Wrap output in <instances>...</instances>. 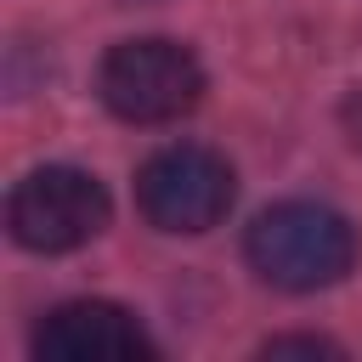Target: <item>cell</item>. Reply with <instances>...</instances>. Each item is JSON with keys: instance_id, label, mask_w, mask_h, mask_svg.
<instances>
[{"instance_id": "7a4b0ae2", "label": "cell", "mask_w": 362, "mask_h": 362, "mask_svg": "<svg viewBox=\"0 0 362 362\" xmlns=\"http://www.w3.org/2000/svg\"><path fill=\"white\" fill-rule=\"evenodd\" d=\"M96 90L130 124H170L198 107L204 68L181 40H124L102 57Z\"/></svg>"}, {"instance_id": "3957f363", "label": "cell", "mask_w": 362, "mask_h": 362, "mask_svg": "<svg viewBox=\"0 0 362 362\" xmlns=\"http://www.w3.org/2000/svg\"><path fill=\"white\" fill-rule=\"evenodd\" d=\"M107 215H113L107 187L90 170H74V164L28 170L6 198V226L34 255H68V249L90 243L107 226Z\"/></svg>"}, {"instance_id": "5b68a950", "label": "cell", "mask_w": 362, "mask_h": 362, "mask_svg": "<svg viewBox=\"0 0 362 362\" xmlns=\"http://www.w3.org/2000/svg\"><path fill=\"white\" fill-rule=\"evenodd\" d=\"M40 362H136L153 356L147 328L113 300H68L34 328Z\"/></svg>"}, {"instance_id": "52a82bcc", "label": "cell", "mask_w": 362, "mask_h": 362, "mask_svg": "<svg viewBox=\"0 0 362 362\" xmlns=\"http://www.w3.org/2000/svg\"><path fill=\"white\" fill-rule=\"evenodd\" d=\"M345 130H351V141L362 147V90H351V102H345Z\"/></svg>"}, {"instance_id": "277c9868", "label": "cell", "mask_w": 362, "mask_h": 362, "mask_svg": "<svg viewBox=\"0 0 362 362\" xmlns=\"http://www.w3.org/2000/svg\"><path fill=\"white\" fill-rule=\"evenodd\" d=\"M232 164L215 147L175 141L136 170V204L158 232H209L232 209Z\"/></svg>"}, {"instance_id": "8992f818", "label": "cell", "mask_w": 362, "mask_h": 362, "mask_svg": "<svg viewBox=\"0 0 362 362\" xmlns=\"http://www.w3.org/2000/svg\"><path fill=\"white\" fill-rule=\"evenodd\" d=\"M266 356H339V345L311 339V334H288V339H266Z\"/></svg>"}, {"instance_id": "6da1fadb", "label": "cell", "mask_w": 362, "mask_h": 362, "mask_svg": "<svg viewBox=\"0 0 362 362\" xmlns=\"http://www.w3.org/2000/svg\"><path fill=\"white\" fill-rule=\"evenodd\" d=\"M243 255L272 288L311 294V288L339 283L356 266V226L328 204L288 198V204H272L266 215H255Z\"/></svg>"}]
</instances>
